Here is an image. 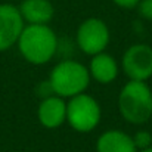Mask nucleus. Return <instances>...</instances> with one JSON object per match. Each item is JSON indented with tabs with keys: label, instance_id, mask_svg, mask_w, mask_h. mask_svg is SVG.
Here are the masks:
<instances>
[{
	"label": "nucleus",
	"instance_id": "f257e3e1",
	"mask_svg": "<svg viewBox=\"0 0 152 152\" xmlns=\"http://www.w3.org/2000/svg\"><path fill=\"white\" fill-rule=\"evenodd\" d=\"M56 33L48 25L27 24L18 39V49L22 58L33 65H45L58 52Z\"/></svg>",
	"mask_w": 152,
	"mask_h": 152
},
{
	"label": "nucleus",
	"instance_id": "f03ea898",
	"mask_svg": "<svg viewBox=\"0 0 152 152\" xmlns=\"http://www.w3.org/2000/svg\"><path fill=\"white\" fill-rule=\"evenodd\" d=\"M118 111L130 124H145L152 117V90L146 81L129 80L118 95Z\"/></svg>",
	"mask_w": 152,
	"mask_h": 152
},
{
	"label": "nucleus",
	"instance_id": "7ed1b4c3",
	"mask_svg": "<svg viewBox=\"0 0 152 152\" xmlns=\"http://www.w3.org/2000/svg\"><path fill=\"white\" fill-rule=\"evenodd\" d=\"M90 80L92 78L87 66L71 58L62 59L59 64H56L49 75V81L55 95L64 99H69L80 93H84L90 84Z\"/></svg>",
	"mask_w": 152,
	"mask_h": 152
},
{
	"label": "nucleus",
	"instance_id": "20e7f679",
	"mask_svg": "<svg viewBox=\"0 0 152 152\" xmlns=\"http://www.w3.org/2000/svg\"><path fill=\"white\" fill-rule=\"evenodd\" d=\"M102 118V108L93 96L80 93L66 102V121L69 127L78 133H90Z\"/></svg>",
	"mask_w": 152,
	"mask_h": 152
},
{
	"label": "nucleus",
	"instance_id": "39448f33",
	"mask_svg": "<svg viewBox=\"0 0 152 152\" xmlns=\"http://www.w3.org/2000/svg\"><path fill=\"white\" fill-rule=\"evenodd\" d=\"M111 40L109 28L101 18H87L84 19L75 34V45L86 55H98L105 52Z\"/></svg>",
	"mask_w": 152,
	"mask_h": 152
},
{
	"label": "nucleus",
	"instance_id": "423d86ee",
	"mask_svg": "<svg viewBox=\"0 0 152 152\" xmlns=\"http://www.w3.org/2000/svg\"><path fill=\"white\" fill-rule=\"evenodd\" d=\"M121 68L129 80L148 81L152 77V48L143 43L132 45L123 55Z\"/></svg>",
	"mask_w": 152,
	"mask_h": 152
},
{
	"label": "nucleus",
	"instance_id": "0eeeda50",
	"mask_svg": "<svg viewBox=\"0 0 152 152\" xmlns=\"http://www.w3.org/2000/svg\"><path fill=\"white\" fill-rule=\"evenodd\" d=\"M25 27L21 12L16 6L0 4V52L10 49L18 43V39Z\"/></svg>",
	"mask_w": 152,
	"mask_h": 152
},
{
	"label": "nucleus",
	"instance_id": "6e6552de",
	"mask_svg": "<svg viewBox=\"0 0 152 152\" xmlns=\"http://www.w3.org/2000/svg\"><path fill=\"white\" fill-rule=\"evenodd\" d=\"M39 123L45 129H58L66 121V102L64 98L53 95L42 99L37 108Z\"/></svg>",
	"mask_w": 152,
	"mask_h": 152
},
{
	"label": "nucleus",
	"instance_id": "1a4fd4ad",
	"mask_svg": "<svg viewBox=\"0 0 152 152\" xmlns=\"http://www.w3.org/2000/svg\"><path fill=\"white\" fill-rule=\"evenodd\" d=\"M87 69H89L90 78H93L96 83L111 84L117 78L120 66L114 56H111L106 52H101V53L92 56Z\"/></svg>",
	"mask_w": 152,
	"mask_h": 152
},
{
	"label": "nucleus",
	"instance_id": "9d476101",
	"mask_svg": "<svg viewBox=\"0 0 152 152\" xmlns=\"http://www.w3.org/2000/svg\"><path fill=\"white\" fill-rule=\"evenodd\" d=\"M18 9L24 22L33 25H48L55 15L50 0H24Z\"/></svg>",
	"mask_w": 152,
	"mask_h": 152
},
{
	"label": "nucleus",
	"instance_id": "9b49d317",
	"mask_svg": "<svg viewBox=\"0 0 152 152\" xmlns=\"http://www.w3.org/2000/svg\"><path fill=\"white\" fill-rule=\"evenodd\" d=\"M96 152H137L133 137L121 130H106L96 140Z\"/></svg>",
	"mask_w": 152,
	"mask_h": 152
},
{
	"label": "nucleus",
	"instance_id": "f8f14e48",
	"mask_svg": "<svg viewBox=\"0 0 152 152\" xmlns=\"http://www.w3.org/2000/svg\"><path fill=\"white\" fill-rule=\"evenodd\" d=\"M132 137H133V142H134V146H136L137 151H142L145 148H149L152 145V134L148 130H139Z\"/></svg>",
	"mask_w": 152,
	"mask_h": 152
},
{
	"label": "nucleus",
	"instance_id": "ddd939ff",
	"mask_svg": "<svg viewBox=\"0 0 152 152\" xmlns=\"http://www.w3.org/2000/svg\"><path fill=\"white\" fill-rule=\"evenodd\" d=\"M36 95L40 98V101H42V99H46V98H49V96H53V95H55V92H53V87H52L49 78H48V80H42V81H40V83L36 86Z\"/></svg>",
	"mask_w": 152,
	"mask_h": 152
},
{
	"label": "nucleus",
	"instance_id": "4468645a",
	"mask_svg": "<svg viewBox=\"0 0 152 152\" xmlns=\"http://www.w3.org/2000/svg\"><path fill=\"white\" fill-rule=\"evenodd\" d=\"M137 9L142 18L152 21V0H140L137 4Z\"/></svg>",
	"mask_w": 152,
	"mask_h": 152
},
{
	"label": "nucleus",
	"instance_id": "2eb2a0df",
	"mask_svg": "<svg viewBox=\"0 0 152 152\" xmlns=\"http://www.w3.org/2000/svg\"><path fill=\"white\" fill-rule=\"evenodd\" d=\"M117 6H120V7H124V9H133V7H136L137 4H139V1L140 0H112Z\"/></svg>",
	"mask_w": 152,
	"mask_h": 152
},
{
	"label": "nucleus",
	"instance_id": "dca6fc26",
	"mask_svg": "<svg viewBox=\"0 0 152 152\" xmlns=\"http://www.w3.org/2000/svg\"><path fill=\"white\" fill-rule=\"evenodd\" d=\"M137 152H152V145L149 148H145V149H142V151H137Z\"/></svg>",
	"mask_w": 152,
	"mask_h": 152
}]
</instances>
